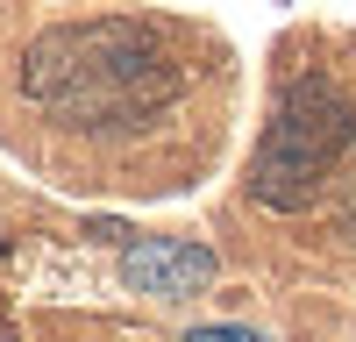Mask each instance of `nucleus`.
Segmentation results:
<instances>
[{"instance_id":"f03ea898","label":"nucleus","mask_w":356,"mask_h":342,"mask_svg":"<svg viewBox=\"0 0 356 342\" xmlns=\"http://www.w3.org/2000/svg\"><path fill=\"white\" fill-rule=\"evenodd\" d=\"M349 142H356V107L335 79H292L278 107H271V122H264V142H257V164H250V193L264 200V207H307V200L321 193V179L349 157Z\"/></svg>"},{"instance_id":"f257e3e1","label":"nucleus","mask_w":356,"mask_h":342,"mask_svg":"<svg viewBox=\"0 0 356 342\" xmlns=\"http://www.w3.org/2000/svg\"><path fill=\"white\" fill-rule=\"evenodd\" d=\"M22 93L86 136L136 129L178 100V57L143 22H72L29 43Z\"/></svg>"},{"instance_id":"7ed1b4c3","label":"nucleus","mask_w":356,"mask_h":342,"mask_svg":"<svg viewBox=\"0 0 356 342\" xmlns=\"http://www.w3.org/2000/svg\"><path fill=\"white\" fill-rule=\"evenodd\" d=\"M122 278L136 285V293L178 300V293H193V285L214 278V250L178 243V236H143V243H129V256H122Z\"/></svg>"},{"instance_id":"20e7f679","label":"nucleus","mask_w":356,"mask_h":342,"mask_svg":"<svg viewBox=\"0 0 356 342\" xmlns=\"http://www.w3.org/2000/svg\"><path fill=\"white\" fill-rule=\"evenodd\" d=\"M186 342H264L257 328H193Z\"/></svg>"}]
</instances>
